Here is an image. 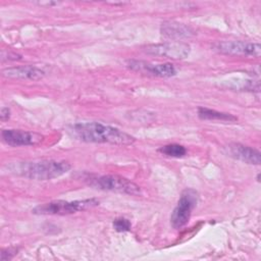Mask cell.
Segmentation results:
<instances>
[{
	"label": "cell",
	"instance_id": "ba28073f",
	"mask_svg": "<svg viewBox=\"0 0 261 261\" xmlns=\"http://www.w3.org/2000/svg\"><path fill=\"white\" fill-rule=\"evenodd\" d=\"M1 137L4 143L12 147L35 146L44 140V136L39 133L13 128L3 129L1 132Z\"/></svg>",
	"mask_w": 261,
	"mask_h": 261
},
{
	"label": "cell",
	"instance_id": "5bb4252c",
	"mask_svg": "<svg viewBox=\"0 0 261 261\" xmlns=\"http://www.w3.org/2000/svg\"><path fill=\"white\" fill-rule=\"evenodd\" d=\"M158 151L165 156L174 158H180L187 154V149L179 144H168L160 147Z\"/></svg>",
	"mask_w": 261,
	"mask_h": 261
},
{
	"label": "cell",
	"instance_id": "9a60e30c",
	"mask_svg": "<svg viewBox=\"0 0 261 261\" xmlns=\"http://www.w3.org/2000/svg\"><path fill=\"white\" fill-rule=\"evenodd\" d=\"M113 227L116 231L118 232H124V231H128L130 230L132 227V223L128 219L124 218V217H117L113 220Z\"/></svg>",
	"mask_w": 261,
	"mask_h": 261
},
{
	"label": "cell",
	"instance_id": "ac0fdd59",
	"mask_svg": "<svg viewBox=\"0 0 261 261\" xmlns=\"http://www.w3.org/2000/svg\"><path fill=\"white\" fill-rule=\"evenodd\" d=\"M10 116V109L8 107H2L1 111H0V118L1 120H6L8 119Z\"/></svg>",
	"mask_w": 261,
	"mask_h": 261
},
{
	"label": "cell",
	"instance_id": "7a4b0ae2",
	"mask_svg": "<svg viewBox=\"0 0 261 261\" xmlns=\"http://www.w3.org/2000/svg\"><path fill=\"white\" fill-rule=\"evenodd\" d=\"M10 170L36 180H49L66 173L71 165L64 160H53V159H41L34 161L17 162L9 166Z\"/></svg>",
	"mask_w": 261,
	"mask_h": 261
},
{
	"label": "cell",
	"instance_id": "9c48e42d",
	"mask_svg": "<svg viewBox=\"0 0 261 261\" xmlns=\"http://www.w3.org/2000/svg\"><path fill=\"white\" fill-rule=\"evenodd\" d=\"M127 66L135 71L145 74H151L159 77H170L176 74V69L173 64L165 63H151L144 60H128Z\"/></svg>",
	"mask_w": 261,
	"mask_h": 261
},
{
	"label": "cell",
	"instance_id": "52a82bcc",
	"mask_svg": "<svg viewBox=\"0 0 261 261\" xmlns=\"http://www.w3.org/2000/svg\"><path fill=\"white\" fill-rule=\"evenodd\" d=\"M144 51L151 55L161 56L170 59H184L191 51L190 45L182 42H164L160 44L148 45L144 48Z\"/></svg>",
	"mask_w": 261,
	"mask_h": 261
},
{
	"label": "cell",
	"instance_id": "2e32d148",
	"mask_svg": "<svg viewBox=\"0 0 261 261\" xmlns=\"http://www.w3.org/2000/svg\"><path fill=\"white\" fill-rule=\"evenodd\" d=\"M17 254V249L16 248H6V249H2L1 250V260L2 261H6V260H10L12 259L15 255Z\"/></svg>",
	"mask_w": 261,
	"mask_h": 261
},
{
	"label": "cell",
	"instance_id": "4fadbf2b",
	"mask_svg": "<svg viewBox=\"0 0 261 261\" xmlns=\"http://www.w3.org/2000/svg\"><path fill=\"white\" fill-rule=\"evenodd\" d=\"M198 116L205 120H221V121H237L238 117L230 113L216 111L214 109H209L206 107L198 108Z\"/></svg>",
	"mask_w": 261,
	"mask_h": 261
},
{
	"label": "cell",
	"instance_id": "5b68a950",
	"mask_svg": "<svg viewBox=\"0 0 261 261\" xmlns=\"http://www.w3.org/2000/svg\"><path fill=\"white\" fill-rule=\"evenodd\" d=\"M198 203V193L194 189L182 191L175 208L170 216V223L173 228L178 229L185 226L192 215V211Z\"/></svg>",
	"mask_w": 261,
	"mask_h": 261
},
{
	"label": "cell",
	"instance_id": "8fae6325",
	"mask_svg": "<svg viewBox=\"0 0 261 261\" xmlns=\"http://www.w3.org/2000/svg\"><path fill=\"white\" fill-rule=\"evenodd\" d=\"M2 75L10 79H21V80H40L45 75V71L37 66L33 65H21L7 67L2 70Z\"/></svg>",
	"mask_w": 261,
	"mask_h": 261
},
{
	"label": "cell",
	"instance_id": "e0dca14e",
	"mask_svg": "<svg viewBox=\"0 0 261 261\" xmlns=\"http://www.w3.org/2000/svg\"><path fill=\"white\" fill-rule=\"evenodd\" d=\"M7 56V60H19L21 59V56L19 54H16L14 52H11V51H5V50H2L1 52V58H4Z\"/></svg>",
	"mask_w": 261,
	"mask_h": 261
},
{
	"label": "cell",
	"instance_id": "3957f363",
	"mask_svg": "<svg viewBox=\"0 0 261 261\" xmlns=\"http://www.w3.org/2000/svg\"><path fill=\"white\" fill-rule=\"evenodd\" d=\"M98 205L99 200L94 198L75 201L56 200L38 205L32 210V212L37 215H68L79 211L91 209Z\"/></svg>",
	"mask_w": 261,
	"mask_h": 261
},
{
	"label": "cell",
	"instance_id": "7c38bea8",
	"mask_svg": "<svg viewBox=\"0 0 261 261\" xmlns=\"http://www.w3.org/2000/svg\"><path fill=\"white\" fill-rule=\"evenodd\" d=\"M161 34L168 39L190 38L195 34V31L185 23L177 21H164L161 24Z\"/></svg>",
	"mask_w": 261,
	"mask_h": 261
},
{
	"label": "cell",
	"instance_id": "277c9868",
	"mask_svg": "<svg viewBox=\"0 0 261 261\" xmlns=\"http://www.w3.org/2000/svg\"><path fill=\"white\" fill-rule=\"evenodd\" d=\"M89 184L96 189L111 191L132 196L141 195L140 187L130 179L117 174H106L90 178Z\"/></svg>",
	"mask_w": 261,
	"mask_h": 261
},
{
	"label": "cell",
	"instance_id": "8992f818",
	"mask_svg": "<svg viewBox=\"0 0 261 261\" xmlns=\"http://www.w3.org/2000/svg\"><path fill=\"white\" fill-rule=\"evenodd\" d=\"M213 49L221 54L232 56L259 57L261 46L259 43L247 41H218L212 45Z\"/></svg>",
	"mask_w": 261,
	"mask_h": 261
},
{
	"label": "cell",
	"instance_id": "30bf717a",
	"mask_svg": "<svg viewBox=\"0 0 261 261\" xmlns=\"http://www.w3.org/2000/svg\"><path fill=\"white\" fill-rule=\"evenodd\" d=\"M225 149L226 154L242 162L254 165H259L261 163L260 152L252 147L240 143H230L225 147Z\"/></svg>",
	"mask_w": 261,
	"mask_h": 261
},
{
	"label": "cell",
	"instance_id": "6da1fadb",
	"mask_svg": "<svg viewBox=\"0 0 261 261\" xmlns=\"http://www.w3.org/2000/svg\"><path fill=\"white\" fill-rule=\"evenodd\" d=\"M68 133L75 139L87 143H108L126 146L135 143L136 139L117 127L101 122H79L68 127Z\"/></svg>",
	"mask_w": 261,
	"mask_h": 261
}]
</instances>
